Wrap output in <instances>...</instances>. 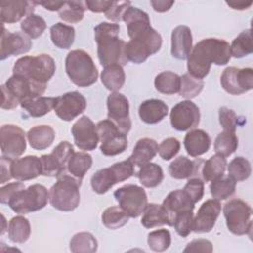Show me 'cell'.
I'll use <instances>...</instances> for the list:
<instances>
[{"label":"cell","mask_w":253,"mask_h":253,"mask_svg":"<svg viewBox=\"0 0 253 253\" xmlns=\"http://www.w3.org/2000/svg\"><path fill=\"white\" fill-rule=\"evenodd\" d=\"M123 21L126 25L127 35L130 38L126 44V55L128 61L142 63L160 50L162 37L151 27L147 13L129 6L123 16Z\"/></svg>","instance_id":"cell-1"},{"label":"cell","mask_w":253,"mask_h":253,"mask_svg":"<svg viewBox=\"0 0 253 253\" xmlns=\"http://www.w3.org/2000/svg\"><path fill=\"white\" fill-rule=\"evenodd\" d=\"M230 58V45L226 41L215 38L204 39L196 43L187 58L188 73L203 79L209 74L212 63L225 65Z\"/></svg>","instance_id":"cell-2"},{"label":"cell","mask_w":253,"mask_h":253,"mask_svg":"<svg viewBox=\"0 0 253 253\" xmlns=\"http://www.w3.org/2000/svg\"><path fill=\"white\" fill-rule=\"evenodd\" d=\"M120 25L102 22L94 28V38L97 42V53L100 64L126 65L128 60L126 55V42L119 38Z\"/></svg>","instance_id":"cell-3"},{"label":"cell","mask_w":253,"mask_h":253,"mask_svg":"<svg viewBox=\"0 0 253 253\" xmlns=\"http://www.w3.org/2000/svg\"><path fill=\"white\" fill-rule=\"evenodd\" d=\"M55 69L54 59L48 54L42 53L19 58L14 64L13 74L21 75L34 83L46 86L55 73Z\"/></svg>","instance_id":"cell-4"},{"label":"cell","mask_w":253,"mask_h":253,"mask_svg":"<svg viewBox=\"0 0 253 253\" xmlns=\"http://www.w3.org/2000/svg\"><path fill=\"white\" fill-rule=\"evenodd\" d=\"M65 71L70 80L82 88L93 85L99 76L92 57L83 49L68 52L65 58Z\"/></svg>","instance_id":"cell-5"},{"label":"cell","mask_w":253,"mask_h":253,"mask_svg":"<svg viewBox=\"0 0 253 253\" xmlns=\"http://www.w3.org/2000/svg\"><path fill=\"white\" fill-rule=\"evenodd\" d=\"M80 186L81 183L70 175L61 174L49 189L50 205L61 211H74L80 203Z\"/></svg>","instance_id":"cell-6"},{"label":"cell","mask_w":253,"mask_h":253,"mask_svg":"<svg viewBox=\"0 0 253 253\" xmlns=\"http://www.w3.org/2000/svg\"><path fill=\"white\" fill-rule=\"evenodd\" d=\"M49 201V192L41 184H34L16 192L8 202L13 211L26 214L43 209Z\"/></svg>","instance_id":"cell-7"},{"label":"cell","mask_w":253,"mask_h":253,"mask_svg":"<svg viewBox=\"0 0 253 253\" xmlns=\"http://www.w3.org/2000/svg\"><path fill=\"white\" fill-rule=\"evenodd\" d=\"M132 175H134V165L129 159H126L98 170L91 177V187L95 193L102 195L115 184L126 181Z\"/></svg>","instance_id":"cell-8"},{"label":"cell","mask_w":253,"mask_h":253,"mask_svg":"<svg viewBox=\"0 0 253 253\" xmlns=\"http://www.w3.org/2000/svg\"><path fill=\"white\" fill-rule=\"evenodd\" d=\"M223 214L227 229L235 235H251L252 209L240 199H232L225 203Z\"/></svg>","instance_id":"cell-9"},{"label":"cell","mask_w":253,"mask_h":253,"mask_svg":"<svg viewBox=\"0 0 253 253\" xmlns=\"http://www.w3.org/2000/svg\"><path fill=\"white\" fill-rule=\"evenodd\" d=\"M100 150L106 156L123 153L127 147L126 134L123 133L110 120L100 121L97 125Z\"/></svg>","instance_id":"cell-10"},{"label":"cell","mask_w":253,"mask_h":253,"mask_svg":"<svg viewBox=\"0 0 253 253\" xmlns=\"http://www.w3.org/2000/svg\"><path fill=\"white\" fill-rule=\"evenodd\" d=\"M114 197L128 216L133 218L141 215L148 204L144 189L133 184H126L117 189Z\"/></svg>","instance_id":"cell-11"},{"label":"cell","mask_w":253,"mask_h":253,"mask_svg":"<svg viewBox=\"0 0 253 253\" xmlns=\"http://www.w3.org/2000/svg\"><path fill=\"white\" fill-rule=\"evenodd\" d=\"M220 85L230 95H241L253 88V69L226 67L220 76Z\"/></svg>","instance_id":"cell-12"},{"label":"cell","mask_w":253,"mask_h":253,"mask_svg":"<svg viewBox=\"0 0 253 253\" xmlns=\"http://www.w3.org/2000/svg\"><path fill=\"white\" fill-rule=\"evenodd\" d=\"M0 144L3 156L17 159L27 147L25 131L16 125H3L0 128Z\"/></svg>","instance_id":"cell-13"},{"label":"cell","mask_w":253,"mask_h":253,"mask_svg":"<svg viewBox=\"0 0 253 253\" xmlns=\"http://www.w3.org/2000/svg\"><path fill=\"white\" fill-rule=\"evenodd\" d=\"M201 119L199 107L191 100L177 103L170 112V123L173 128L186 131L195 128Z\"/></svg>","instance_id":"cell-14"},{"label":"cell","mask_w":253,"mask_h":253,"mask_svg":"<svg viewBox=\"0 0 253 253\" xmlns=\"http://www.w3.org/2000/svg\"><path fill=\"white\" fill-rule=\"evenodd\" d=\"M108 120H110L123 133L127 134L131 128L129 104L126 97L119 92L111 93L107 98Z\"/></svg>","instance_id":"cell-15"},{"label":"cell","mask_w":253,"mask_h":253,"mask_svg":"<svg viewBox=\"0 0 253 253\" xmlns=\"http://www.w3.org/2000/svg\"><path fill=\"white\" fill-rule=\"evenodd\" d=\"M71 133L79 149L91 151L97 148L99 142L97 126L89 117L82 116L78 119L71 127Z\"/></svg>","instance_id":"cell-16"},{"label":"cell","mask_w":253,"mask_h":253,"mask_svg":"<svg viewBox=\"0 0 253 253\" xmlns=\"http://www.w3.org/2000/svg\"><path fill=\"white\" fill-rule=\"evenodd\" d=\"M87 103L85 97L77 92H68L59 97H56L54 112L56 116L65 122H70L86 109Z\"/></svg>","instance_id":"cell-17"},{"label":"cell","mask_w":253,"mask_h":253,"mask_svg":"<svg viewBox=\"0 0 253 253\" xmlns=\"http://www.w3.org/2000/svg\"><path fill=\"white\" fill-rule=\"evenodd\" d=\"M4 86L20 104L25 100L41 97L46 89V86L44 85L34 83L29 79L16 74L9 77Z\"/></svg>","instance_id":"cell-18"},{"label":"cell","mask_w":253,"mask_h":253,"mask_svg":"<svg viewBox=\"0 0 253 253\" xmlns=\"http://www.w3.org/2000/svg\"><path fill=\"white\" fill-rule=\"evenodd\" d=\"M32 47L31 39L22 32L10 33L2 26L1 43H0V59L4 60L9 56L27 53Z\"/></svg>","instance_id":"cell-19"},{"label":"cell","mask_w":253,"mask_h":253,"mask_svg":"<svg viewBox=\"0 0 253 253\" xmlns=\"http://www.w3.org/2000/svg\"><path fill=\"white\" fill-rule=\"evenodd\" d=\"M221 205L215 199L207 200L202 204L193 219V231L196 233L210 232L220 213Z\"/></svg>","instance_id":"cell-20"},{"label":"cell","mask_w":253,"mask_h":253,"mask_svg":"<svg viewBox=\"0 0 253 253\" xmlns=\"http://www.w3.org/2000/svg\"><path fill=\"white\" fill-rule=\"evenodd\" d=\"M12 178L24 182L42 175L41 158L35 155H27L22 158L13 159L11 163Z\"/></svg>","instance_id":"cell-21"},{"label":"cell","mask_w":253,"mask_h":253,"mask_svg":"<svg viewBox=\"0 0 253 253\" xmlns=\"http://www.w3.org/2000/svg\"><path fill=\"white\" fill-rule=\"evenodd\" d=\"M36 6L35 1L11 0L0 3V18L2 24H13L19 22L24 16L33 14Z\"/></svg>","instance_id":"cell-22"},{"label":"cell","mask_w":253,"mask_h":253,"mask_svg":"<svg viewBox=\"0 0 253 253\" xmlns=\"http://www.w3.org/2000/svg\"><path fill=\"white\" fill-rule=\"evenodd\" d=\"M193 48V36L191 29L180 25L174 28L171 34V54L173 57L184 60L190 55Z\"/></svg>","instance_id":"cell-23"},{"label":"cell","mask_w":253,"mask_h":253,"mask_svg":"<svg viewBox=\"0 0 253 253\" xmlns=\"http://www.w3.org/2000/svg\"><path fill=\"white\" fill-rule=\"evenodd\" d=\"M204 162L205 161L203 159L197 158L195 160H191L190 158L181 155L170 163L168 172L172 178L178 180L190 179L193 177L201 178L200 175Z\"/></svg>","instance_id":"cell-24"},{"label":"cell","mask_w":253,"mask_h":253,"mask_svg":"<svg viewBox=\"0 0 253 253\" xmlns=\"http://www.w3.org/2000/svg\"><path fill=\"white\" fill-rule=\"evenodd\" d=\"M162 206L168 214L170 226H172L173 217L181 211H188V210L194 211L195 203L184 192V190L177 189V190L170 192L167 195V197L164 199V201L162 203Z\"/></svg>","instance_id":"cell-25"},{"label":"cell","mask_w":253,"mask_h":253,"mask_svg":"<svg viewBox=\"0 0 253 253\" xmlns=\"http://www.w3.org/2000/svg\"><path fill=\"white\" fill-rule=\"evenodd\" d=\"M184 146L190 156L198 157L210 149L211 137L205 130L194 128L185 135Z\"/></svg>","instance_id":"cell-26"},{"label":"cell","mask_w":253,"mask_h":253,"mask_svg":"<svg viewBox=\"0 0 253 253\" xmlns=\"http://www.w3.org/2000/svg\"><path fill=\"white\" fill-rule=\"evenodd\" d=\"M168 114V106L158 99L143 101L138 109V115L145 124L153 125L161 122Z\"/></svg>","instance_id":"cell-27"},{"label":"cell","mask_w":253,"mask_h":253,"mask_svg":"<svg viewBox=\"0 0 253 253\" xmlns=\"http://www.w3.org/2000/svg\"><path fill=\"white\" fill-rule=\"evenodd\" d=\"M158 152V144L157 142L148 137L140 138L131 153L128 159L132 162L134 166L141 167L147 163H149Z\"/></svg>","instance_id":"cell-28"},{"label":"cell","mask_w":253,"mask_h":253,"mask_svg":"<svg viewBox=\"0 0 253 253\" xmlns=\"http://www.w3.org/2000/svg\"><path fill=\"white\" fill-rule=\"evenodd\" d=\"M55 138L54 129L48 125H40L32 127L27 133V139L32 148L43 150L48 148Z\"/></svg>","instance_id":"cell-29"},{"label":"cell","mask_w":253,"mask_h":253,"mask_svg":"<svg viewBox=\"0 0 253 253\" xmlns=\"http://www.w3.org/2000/svg\"><path fill=\"white\" fill-rule=\"evenodd\" d=\"M92 163L93 159L90 154L86 152H74L67 162L64 173L70 175L81 183L83 177L91 168Z\"/></svg>","instance_id":"cell-30"},{"label":"cell","mask_w":253,"mask_h":253,"mask_svg":"<svg viewBox=\"0 0 253 253\" xmlns=\"http://www.w3.org/2000/svg\"><path fill=\"white\" fill-rule=\"evenodd\" d=\"M140 222L145 228H153L164 224L170 226L169 217L165 209L162 205L154 203L147 204Z\"/></svg>","instance_id":"cell-31"},{"label":"cell","mask_w":253,"mask_h":253,"mask_svg":"<svg viewBox=\"0 0 253 253\" xmlns=\"http://www.w3.org/2000/svg\"><path fill=\"white\" fill-rule=\"evenodd\" d=\"M50 39L56 47L68 49L74 42L75 30L72 26L63 23H56L50 28Z\"/></svg>","instance_id":"cell-32"},{"label":"cell","mask_w":253,"mask_h":253,"mask_svg":"<svg viewBox=\"0 0 253 253\" xmlns=\"http://www.w3.org/2000/svg\"><path fill=\"white\" fill-rule=\"evenodd\" d=\"M101 81L108 90L113 92L119 91L126 81V74L123 66L119 64L105 66L101 73Z\"/></svg>","instance_id":"cell-33"},{"label":"cell","mask_w":253,"mask_h":253,"mask_svg":"<svg viewBox=\"0 0 253 253\" xmlns=\"http://www.w3.org/2000/svg\"><path fill=\"white\" fill-rule=\"evenodd\" d=\"M226 158L220 154H214L204 162L201 175L202 179L206 182H211L222 175L226 169Z\"/></svg>","instance_id":"cell-34"},{"label":"cell","mask_w":253,"mask_h":253,"mask_svg":"<svg viewBox=\"0 0 253 253\" xmlns=\"http://www.w3.org/2000/svg\"><path fill=\"white\" fill-rule=\"evenodd\" d=\"M56 98L53 97H38L35 99H29L23 101L20 105L21 107L28 112V114L34 118H40L48 114L54 105Z\"/></svg>","instance_id":"cell-35"},{"label":"cell","mask_w":253,"mask_h":253,"mask_svg":"<svg viewBox=\"0 0 253 253\" xmlns=\"http://www.w3.org/2000/svg\"><path fill=\"white\" fill-rule=\"evenodd\" d=\"M7 230L9 239L14 243H24L31 235L30 222L23 215H17L11 218Z\"/></svg>","instance_id":"cell-36"},{"label":"cell","mask_w":253,"mask_h":253,"mask_svg":"<svg viewBox=\"0 0 253 253\" xmlns=\"http://www.w3.org/2000/svg\"><path fill=\"white\" fill-rule=\"evenodd\" d=\"M136 176L142 186L145 188H155L164 178L162 168L156 163H147L140 167Z\"/></svg>","instance_id":"cell-37"},{"label":"cell","mask_w":253,"mask_h":253,"mask_svg":"<svg viewBox=\"0 0 253 253\" xmlns=\"http://www.w3.org/2000/svg\"><path fill=\"white\" fill-rule=\"evenodd\" d=\"M181 78L177 73L172 71H163L155 76V89L162 94L173 95L179 92Z\"/></svg>","instance_id":"cell-38"},{"label":"cell","mask_w":253,"mask_h":253,"mask_svg":"<svg viewBox=\"0 0 253 253\" xmlns=\"http://www.w3.org/2000/svg\"><path fill=\"white\" fill-rule=\"evenodd\" d=\"M98 242L90 232H78L69 242V249L74 253H94L97 251Z\"/></svg>","instance_id":"cell-39"},{"label":"cell","mask_w":253,"mask_h":253,"mask_svg":"<svg viewBox=\"0 0 253 253\" xmlns=\"http://www.w3.org/2000/svg\"><path fill=\"white\" fill-rule=\"evenodd\" d=\"M236 182L228 175H222L221 177L211 181L210 185V192L213 199L217 201L225 200L231 197L235 192Z\"/></svg>","instance_id":"cell-40"},{"label":"cell","mask_w":253,"mask_h":253,"mask_svg":"<svg viewBox=\"0 0 253 253\" xmlns=\"http://www.w3.org/2000/svg\"><path fill=\"white\" fill-rule=\"evenodd\" d=\"M238 147V138L233 130L223 129L214 140V151L224 157L231 155Z\"/></svg>","instance_id":"cell-41"},{"label":"cell","mask_w":253,"mask_h":253,"mask_svg":"<svg viewBox=\"0 0 253 253\" xmlns=\"http://www.w3.org/2000/svg\"><path fill=\"white\" fill-rule=\"evenodd\" d=\"M128 214L120 207L113 206L107 208L101 216L103 224L109 229H118L128 221Z\"/></svg>","instance_id":"cell-42"},{"label":"cell","mask_w":253,"mask_h":253,"mask_svg":"<svg viewBox=\"0 0 253 253\" xmlns=\"http://www.w3.org/2000/svg\"><path fill=\"white\" fill-rule=\"evenodd\" d=\"M86 10L85 2L82 1H64L63 6L58 11L61 20L67 23H78L84 18Z\"/></svg>","instance_id":"cell-43"},{"label":"cell","mask_w":253,"mask_h":253,"mask_svg":"<svg viewBox=\"0 0 253 253\" xmlns=\"http://www.w3.org/2000/svg\"><path fill=\"white\" fill-rule=\"evenodd\" d=\"M252 38L251 29L242 31L233 41L230 45L231 56L235 58H241L252 53Z\"/></svg>","instance_id":"cell-44"},{"label":"cell","mask_w":253,"mask_h":253,"mask_svg":"<svg viewBox=\"0 0 253 253\" xmlns=\"http://www.w3.org/2000/svg\"><path fill=\"white\" fill-rule=\"evenodd\" d=\"M181 78L179 95L187 100H191L197 97L204 88V81L202 79L196 78L189 73H185Z\"/></svg>","instance_id":"cell-45"},{"label":"cell","mask_w":253,"mask_h":253,"mask_svg":"<svg viewBox=\"0 0 253 253\" xmlns=\"http://www.w3.org/2000/svg\"><path fill=\"white\" fill-rule=\"evenodd\" d=\"M227 171L228 176L235 182H242L250 177L251 165L246 158L242 156H237L229 162Z\"/></svg>","instance_id":"cell-46"},{"label":"cell","mask_w":253,"mask_h":253,"mask_svg":"<svg viewBox=\"0 0 253 253\" xmlns=\"http://www.w3.org/2000/svg\"><path fill=\"white\" fill-rule=\"evenodd\" d=\"M21 29L30 39H37L45 31L46 23L43 18L33 13L22 21Z\"/></svg>","instance_id":"cell-47"},{"label":"cell","mask_w":253,"mask_h":253,"mask_svg":"<svg viewBox=\"0 0 253 253\" xmlns=\"http://www.w3.org/2000/svg\"><path fill=\"white\" fill-rule=\"evenodd\" d=\"M42 175L46 177H58L66 170V166L51 152L43 154L41 157Z\"/></svg>","instance_id":"cell-48"},{"label":"cell","mask_w":253,"mask_h":253,"mask_svg":"<svg viewBox=\"0 0 253 253\" xmlns=\"http://www.w3.org/2000/svg\"><path fill=\"white\" fill-rule=\"evenodd\" d=\"M147 244L152 251L163 252L171 245V234L165 228L156 229L148 233Z\"/></svg>","instance_id":"cell-49"},{"label":"cell","mask_w":253,"mask_h":253,"mask_svg":"<svg viewBox=\"0 0 253 253\" xmlns=\"http://www.w3.org/2000/svg\"><path fill=\"white\" fill-rule=\"evenodd\" d=\"M193 219H194V212L193 210H188L177 213L173 217V224L176 232L182 236L187 237L191 231H193Z\"/></svg>","instance_id":"cell-50"},{"label":"cell","mask_w":253,"mask_h":253,"mask_svg":"<svg viewBox=\"0 0 253 253\" xmlns=\"http://www.w3.org/2000/svg\"><path fill=\"white\" fill-rule=\"evenodd\" d=\"M180 141L175 137H168L158 145V154L164 160H170L180 150Z\"/></svg>","instance_id":"cell-51"},{"label":"cell","mask_w":253,"mask_h":253,"mask_svg":"<svg viewBox=\"0 0 253 253\" xmlns=\"http://www.w3.org/2000/svg\"><path fill=\"white\" fill-rule=\"evenodd\" d=\"M183 190L196 204L201 201L204 196V180L198 177L190 178Z\"/></svg>","instance_id":"cell-52"},{"label":"cell","mask_w":253,"mask_h":253,"mask_svg":"<svg viewBox=\"0 0 253 253\" xmlns=\"http://www.w3.org/2000/svg\"><path fill=\"white\" fill-rule=\"evenodd\" d=\"M218 119L223 129L235 131L238 125V118L233 110L227 107H220L218 110Z\"/></svg>","instance_id":"cell-53"},{"label":"cell","mask_w":253,"mask_h":253,"mask_svg":"<svg viewBox=\"0 0 253 253\" xmlns=\"http://www.w3.org/2000/svg\"><path fill=\"white\" fill-rule=\"evenodd\" d=\"M129 6V1H114L113 5L108 9V11L105 12L106 18L113 22L123 21V16Z\"/></svg>","instance_id":"cell-54"},{"label":"cell","mask_w":253,"mask_h":253,"mask_svg":"<svg viewBox=\"0 0 253 253\" xmlns=\"http://www.w3.org/2000/svg\"><path fill=\"white\" fill-rule=\"evenodd\" d=\"M25 188L24 183L22 182H14V183H9L5 186H3L0 189V202L1 204H7L11 197L18 191L22 190Z\"/></svg>","instance_id":"cell-55"},{"label":"cell","mask_w":253,"mask_h":253,"mask_svg":"<svg viewBox=\"0 0 253 253\" xmlns=\"http://www.w3.org/2000/svg\"><path fill=\"white\" fill-rule=\"evenodd\" d=\"M184 252H212V244L208 239H195L189 242Z\"/></svg>","instance_id":"cell-56"},{"label":"cell","mask_w":253,"mask_h":253,"mask_svg":"<svg viewBox=\"0 0 253 253\" xmlns=\"http://www.w3.org/2000/svg\"><path fill=\"white\" fill-rule=\"evenodd\" d=\"M114 1H103V0H95V1H90L87 0L85 1V6L86 9L90 10L91 12L94 13H102L108 11V9L113 5Z\"/></svg>","instance_id":"cell-57"},{"label":"cell","mask_w":253,"mask_h":253,"mask_svg":"<svg viewBox=\"0 0 253 253\" xmlns=\"http://www.w3.org/2000/svg\"><path fill=\"white\" fill-rule=\"evenodd\" d=\"M13 159L5 157V156H1L0 158V165H1V180L0 183L4 184L6 182H8L11 178V163H12Z\"/></svg>","instance_id":"cell-58"},{"label":"cell","mask_w":253,"mask_h":253,"mask_svg":"<svg viewBox=\"0 0 253 253\" xmlns=\"http://www.w3.org/2000/svg\"><path fill=\"white\" fill-rule=\"evenodd\" d=\"M1 91H2V104H1V108L3 110H12L15 109L20 103L18 100H16L5 88L4 85L1 86Z\"/></svg>","instance_id":"cell-59"},{"label":"cell","mask_w":253,"mask_h":253,"mask_svg":"<svg viewBox=\"0 0 253 253\" xmlns=\"http://www.w3.org/2000/svg\"><path fill=\"white\" fill-rule=\"evenodd\" d=\"M150 4L154 11L163 13L169 11L171 7L174 5V1H166V0H151Z\"/></svg>","instance_id":"cell-60"},{"label":"cell","mask_w":253,"mask_h":253,"mask_svg":"<svg viewBox=\"0 0 253 253\" xmlns=\"http://www.w3.org/2000/svg\"><path fill=\"white\" fill-rule=\"evenodd\" d=\"M36 5H41L44 9L48 11H59L60 8L63 6L64 1H35Z\"/></svg>","instance_id":"cell-61"},{"label":"cell","mask_w":253,"mask_h":253,"mask_svg":"<svg viewBox=\"0 0 253 253\" xmlns=\"http://www.w3.org/2000/svg\"><path fill=\"white\" fill-rule=\"evenodd\" d=\"M229 7H231L234 10H246L248 8L251 7L252 5V1L249 0H233V1H226L225 2Z\"/></svg>","instance_id":"cell-62"},{"label":"cell","mask_w":253,"mask_h":253,"mask_svg":"<svg viewBox=\"0 0 253 253\" xmlns=\"http://www.w3.org/2000/svg\"><path fill=\"white\" fill-rule=\"evenodd\" d=\"M2 218H3V227H2V231H1V234H3L4 232H5V230L7 229V228H5V224H6V220H5V217H4V215L2 214Z\"/></svg>","instance_id":"cell-63"}]
</instances>
